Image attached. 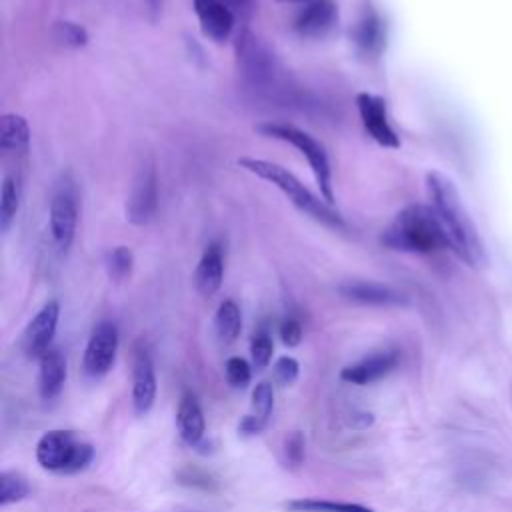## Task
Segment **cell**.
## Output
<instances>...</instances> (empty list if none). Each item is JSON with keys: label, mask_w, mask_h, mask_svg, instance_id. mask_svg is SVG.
I'll return each mask as SVG.
<instances>
[{"label": "cell", "mask_w": 512, "mask_h": 512, "mask_svg": "<svg viewBox=\"0 0 512 512\" xmlns=\"http://www.w3.org/2000/svg\"><path fill=\"white\" fill-rule=\"evenodd\" d=\"M162 2H164V0H146V6H148V10H150L152 18H158V14H160V10H162Z\"/></svg>", "instance_id": "d590c367"}, {"label": "cell", "mask_w": 512, "mask_h": 512, "mask_svg": "<svg viewBox=\"0 0 512 512\" xmlns=\"http://www.w3.org/2000/svg\"><path fill=\"white\" fill-rule=\"evenodd\" d=\"M396 364H398L396 350H380V352H374V354L358 360L356 364L342 368L340 378L344 382H350L356 386H366V384L380 380L388 372H392L396 368Z\"/></svg>", "instance_id": "4fadbf2b"}, {"label": "cell", "mask_w": 512, "mask_h": 512, "mask_svg": "<svg viewBox=\"0 0 512 512\" xmlns=\"http://www.w3.org/2000/svg\"><path fill=\"white\" fill-rule=\"evenodd\" d=\"M286 508L294 512H376L368 506L354 502H336V500H320V498H300L286 502Z\"/></svg>", "instance_id": "cb8c5ba5"}, {"label": "cell", "mask_w": 512, "mask_h": 512, "mask_svg": "<svg viewBox=\"0 0 512 512\" xmlns=\"http://www.w3.org/2000/svg\"><path fill=\"white\" fill-rule=\"evenodd\" d=\"M30 146V126L22 114L8 112L0 118V150L4 154H24Z\"/></svg>", "instance_id": "44dd1931"}, {"label": "cell", "mask_w": 512, "mask_h": 512, "mask_svg": "<svg viewBox=\"0 0 512 512\" xmlns=\"http://www.w3.org/2000/svg\"><path fill=\"white\" fill-rule=\"evenodd\" d=\"M220 2L232 12V16L236 20L246 22L254 14L258 0H220Z\"/></svg>", "instance_id": "836d02e7"}, {"label": "cell", "mask_w": 512, "mask_h": 512, "mask_svg": "<svg viewBox=\"0 0 512 512\" xmlns=\"http://www.w3.org/2000/svg\"><path fill=\"white\" fill-rule=\"evenodd\" d=\"M298 372H300V366L292 356H280L274 364V376L284 386L292 384L298 378Z\"/></svg>", "instance_id": "4dcf8cb0"}, {"label": "cell", "mask_w": 512, "mask_h": 512, "mask_svg": "<svg viewBox=\"0 0 512 512\" xmlns=\"http://www.w3.org/2000/svg\"><path fill=\"white\" fill-rule=\"evenodd\" d=\"M272 408H274V392L270 382H258L252 390V416L268 424Z\"/></svg>", "instance_id": "83f0119b"}, {"label": "cell", "mask_w": 512, "mask_h": 512, "mask_svg": "<svg viewBox=\"0 0 512 512\" xmlns=\"http://www.w3.org/2000/svg\"><path fill=\"white\" fill-rule=\"evenodd\" d=\"M356 108L366 134L384 148H400V138L388 120L386 100L382 96L360 92L356 94Z\"/></svg>", "instance_id": "30bf717a"}, {"label": "cell", "mask_w": 512, "mask_h": 512, "mask_svg": "<svg viewBox=\"0 0 512 512\" xmlns=\"http://www.w3.org/2000/svg\"><path fill=\"white\" fill-rule=\"evenodd\" d=\"M156 206H158L156 168L152 162H146L138 168L134 176L128 202H126V218L136 226L148 224L156 214Z\"/></svg>", "instance_id": "ba28073f"}, {"label": "cell", "mask_w": 512, "mask_h": 512, "mask_svg": "<svg viewBox=\"0 0 512 512\" xmlns=\"http://www.w3.org/2000/svg\"><path fill=\"white\" fill-rule=\"evenodd\" d=\"M280 338L286 346H298L302 340V326L296 318H286L280 326Z\"/></svg>", "instance_id": "d6a6232c"}, {"label": "cell", "mask_w": 512, "mask_h": 512, "mask_svg": "<svg viewBox=\"0 0 512 512\" xmlns=\"http://www.w3.org/2000/svg\"><path fill=\"white\" fill-rule=\"evenodd\" d=\"M354 44L362 56L376 58L386 44V28L380 18V14L366 4L358 16V22L354 26Z\"/></svg>", "instance_id": "2e32d148"}, {"label": "cell", "mask_w": 512, "mask_h": 512, "mask_svg": "<svg viewBox=\"0 0 512 512\" xmlns=\"http://www.w3.org/2000/svg\"><path fill=\"white\" fill-rule=\"evenodd\" d=\"M118 352V328L110 320H102L94 326L86 350H84V370L90 378H102L108 374Z\"/></svg>", "instance_id": "9c48e42d"}, {"label": "cell", "mask_w": 512, "mask_h": 512, "mask_svg": "<svg viewBox=\"0 0 512 512\" xmlns=\"http://www.w3.org/2000/svg\"><path fill=\"white\" fill-rule=\"evenodd\" d=\"M258 132L268 136V138H276L282 142H288L290 146H294L306 160L308 166L314 174V180L320 188V196L332 204L334 202V186H332V168H330V160L326 154V148L306 130L292 126V124H284V122H266L258 126Z\"/></svg>", "instance_id": "5b68a950"}, {"label": "cell", "mask_w": 512, "mask_h": 512, "mask_svg": "<svg viewBox=\"0 0 512 512\" xmlns=\"http://www.w3.org/2000/svg\"><path fill=\"white\" fill-rule=\"evenodd\" d=\"M426 186L432 208L448 234L452 252L468 266H482L486 260L484 244L454 182L440 172H428Z\"/></svg>", "instance_id": "6da1fadb"}, {"label": "cell", "mask_w": 512, "mask_h": 512, "mask_svg": "<svg viewBox=\"0 0 512 512\" xmlns=\"http://www.w3.org/2000/svg\"><path fill=\"white\" fill-rule=\"evenodd\" d=\"M224 278V254L218 244H210L204 254L198 260L196 272H194V282L196 288L202 296H214Z\"/></svg>", "instance_id": "d6986e66"}, {"label": "cell", "mask_w": 512, "mask_h": 512, "mask_svg": "<svg viewBox=\"0 0 512 512\" xmlns=\"http://www.w3.org/2000/svg\"><path fill=\"white\" fill-rule=\"evenodd\" d=\"M156 400V374L146 348H136L132 368V406L136 414H146Z\"/></svg>", "instance_id": "7c38bea8"}, {"label": "cell", "mask_w": 512, "mask_h": 512, "mask_svg": "<svg viewBox=\"0 0 512 512\" xmlns=\"http://www.w3.org/2000/svg\"><path fill=\"white\" fill-rule=\"evenodd\" d=\"M106 264V272L114 282H122L130 276L132 266H134V254L128 246H116L112 250L106 252L104 258Z\"/></svg>", "instance_id": "d4e9b609"}, {"label": "cell", "mask_w": 512, "mask_h": 512, "mask_svg": "<svg viewBox=\"0 0 512 512\" xmlns=\"http://www.w3.org/2000/svg\"><path fill=\"white\" fill-rule=\"evenodd\" d=\"M94 458L90 442L72 430H48L36 444V460L44 470L74 474L84 470Z\"/></svg>", "instance_id": "277c9868"}, {"label": "cell", "mask_w": 512, "mask_h": 512, "mask_svg": "<svg viewBox=\"0 0 512 512\" xmlns=\"http://www.w3.org/2000/svg\"><path fill=\"white\" fill-rule=\"evenodd\" d=\"M52 36L58 44L66 48H82L88 44V32L84 26L70 22V20H60L52 28Z\"/></svg>", "instance_id": "4316f807"}, {"label": "cell", "mask_w": 512, "mask_h": 512, "mask_svg": "<svg viewBox=\"0 0 512 512\" xmlns=\"http://www.w3.org/2000/svg\"><path fill=\"white\" fill-rule=\"evenodd\" d=\"M272 352H274V344L272 338L266 332H258L252 342H250V356L256 368H266L272 360Z\"/></svg>", "instance_id": "f1b7e54d"}, {"label": "cell", "mask_w": 512, "mask_h": 512, "mask_svg": "<svg viewBox=\"0 0 512 512\" xmlns=\"http://www.w3.org/2000/svg\"><path fill=\"white\" fill-rule=\"evenodd\" d=\"M284 456H286V462H290V466L302 464V460H304V436H302V432L296 430L286 438Z\"/></svg>", "instance_id": "1f68e13d"}, {"label": "cell", "mask_w": 512, "mask_h": 512, "mask_svg": "<svg viewBox=\"0 0 512 512\" xmlns=\"http://www.w3.org/2000/svg\"><path fill=\"white\" fill-rule=\"evenodd\" d=\"M176 424H178V432L180 438L188 444V446H198L204 438V414L202 408L196 400V396L192 392H184L178 404V412H176Z\"/></svg>", "instance_id": "ffe728a7"}, {"label": "cell", "mask_w": 512, "mask_h": 512, "mask_svg": "<svg viewBox=\"0 0 512 512\" xmlns=\"http://www.w3.org/2000/svg\"><path fill=\"white\" fill-rule=\"evenodd\" d=\"M30 494L28 480L12 470L0 474V504L8 506L12 502H20Z\"/></svg>", "instance_id": "484cf974"}, {"label": "cell", "mask_w": 512, "mask_h": 512, "mask_svg": "<svg viewBox=\"0 0 512 512\" xmlns=\"http://www.w3.org/2000/svg\"><path fill=\"white\" fill-rule=\"evenodd\" d=\"M78 224V202L74 186L64 180L56 186L50 200V232L52 240L60 252H66L72 246Z\"/></svg>", "instance_id": "52a82bcc"}, {"label": "cell", "mask_w": 512, "mask_h": 512, "mask_svg": "<svg viewBox=\"0 0 512 512\" xmlns=\"http://www.w3.org/2000/svg\"><path fill=\"white\" fill-rule=\"evenodd\" d=\"M226 378L228 382L234 386V388H244L250 378H252V372H250V364L240 358V356H232L226 360Z\"/></svg>", "instance_id": "f546056e"}, {"label": "cell", "mask_w": 512, "mask_h": 512, "mask_svg": "<svg viewBox=\"0 0 512 512\" xmlns=\"http://www.w3.org/2000/svg\"><path fill=\"white\" fill-rule=\"evenodd\" d=\"M276 2H312V0H276Z\"/></svg>", "instance_id": "8d00e7d4"}, {"label": "cell", "mask_w": 512, "mask_h": 512, "mask_svg": "<svg viewBox=\"0 0 512 512\" xmlns=\"http://www.w3.org/2000/svg\"><path fill=\"white\" fill-rule=\"evenodd\" d=\"M58 318H60V304L56 300L46 302L36 312V316L24 328L22 340H20V346L26 356L40 358L50 348V342L58 326Z\"/></svg>", "instance_id": "8fae6325"}, {"label": "cell", "mask_w": 512, "mask_h": 512, "mask_svg": "<svg viewBox=\"0 0 512 512\" xmlns=\"http://www.w3.org/2000/svg\"><path fill=\"white\" fill-rule=\"evenodd\" d=\"M338 18L336 4L332 0H312L294 18L296 34L304 38L324 36Z\"/></svg>", "instance_id": "5bb4252c"}, {"label": "cell", "mask_w": 512, "mask_h": 512, "mask_svg": "<svg viewBox=\"0 0 512 512\" xmlns=\"http://www.w3.org/2000/svg\"><path fill=\"white\" fill-rule=\"evenodd\" d=\"M204 36L214 42H224L234 30L236 18L220 0H192Z\"/></svg>", "instance_id": "9a60e30c"}, {"label": "cell", "mask_w": 512, "mask_h": 512, "mask_svg": "<svg viewBox=\"0 0 512 512\" xmlns=\"http://www.w3.org/2000/svg\"><path fill=\"white\" fill-rule=\"evenodd\" d=\"M338 292L352 300V302H360V304H372V306H396V304H404L406 298L404 294H400L398 290L380 284V282H366V280H352V282H344L340 284Z\"/></svg>", "instance_id": "e0dca14e"}, {"label": "cell", "mask_w": 512, "mask_h": 512, "mask_svg": "<svg viewBox=\"0 0 512 512\" xmlns=\"http://www.w3.org/2000/svg\"><path fill=\"white\" fill-rule=\"evenodd\" d=\"M238 62L248 82L264 92H286L280 88V68L270 50L250 32L238 36Z\"/></svg>", "instance_id": "8992f818"}, {"label": "cell", "mask_w": 512, "mask_h": 512, "mask_svg": "<svg viewBox=\"0 0 512 512\" xmlns=\"http://www.w3.org/2000/svg\"><path fill=\"white\" fill-rule=\"evenodd\" d=\"M266 428V424L264 422H260L256 416H252V414H248V416H244L242 418V422H240V426H238V430L242 432V434H246V436H252V434H258V432H262Z\"/></svg>", "instance_id": "e575fe53"}, {"label": "cell", "mask_w": 512, "mask_h": 512, "mask_svg": "<svg viewBox=\"0 0 512 512\" xmlns=\"http://www.w3.org/2000/svg\"><path fill=\"white\" fill-rule=\"evenodd\" d=\"M242 330V314L240 308L234 300H224L220 302L216 310V332L218 338L226 344L234 342L240 336Z\"/></svg>", "instance_id": "603a6c76"}, {"label": "cell", "mask_w": 512, "mask_h": 512, "mask_svg": "<svg viewBox=\"0 0 512 512\" xmlns=\"http://www.w3.org/2000/svg\"><path fill=\"white\" fill-rule=\"evenodd\" d=\"M66 380V360L58 348H48L38 358V390L44 400L60 394Z\"/></svg>", "instance_id": "ac0fdd59"}, {"label": "cell", "mask_w": 512, "mask_h": 512, "mask_svg": "<svg viewBox=\"0 0 512 512\" xmlns=\"http://www.w3.org/2000/svg\"><path fill=\"white\" fill-rule=\"evenodd\" d=\"M238 166L276 186L300 212L308 214L316 222H322L336 230L346 228L344 218L332 208V204H328L324 198H318L314 192H310L288 168L264 158H254V156L238 158Z\"/></svg>", "instance_id": "3957f363"}, {"label": "cell", "mask_w": 512, "mask_h": 512, "mask_svg": "<svg viewBox=\"0 0 512 512\" xmlns=\"http://www.w3.org/2000/svg\"><path fill=\"white\" fill-rule=\"evenodd\" d=\"M22 200V178L20 174H8L2 182L0 194V230L8 232L12 226Z\"/></svg>", "instance_id": "7402d4cb"}, {"label": "cell", "mask_w": 512, "mask_h": 512, "mask_svg": "<svg viewBox=\"0 0 512 512\" xmlns=\"http://www.w3.org/2000/svg\"><path fill=\"white\" fill-rule=\"evenodd\" d=\"M382 244L392 250L432 254L452 250L448 234L432 206L410 204L396 214L380 236Z\"/></svg>", "instance_id": "7a4b0ae2"}]
</instances>
